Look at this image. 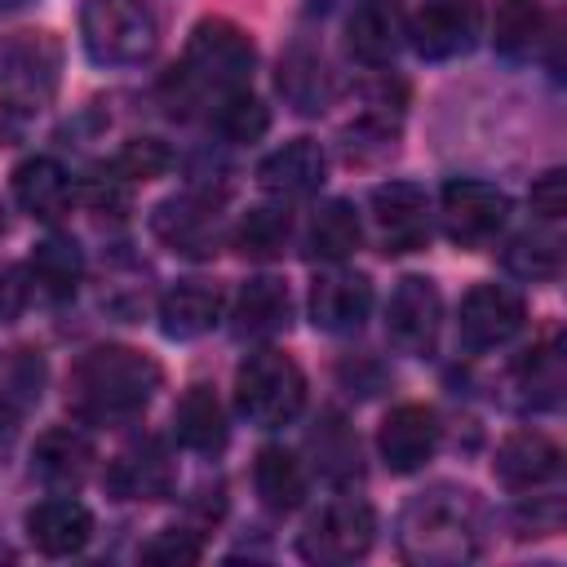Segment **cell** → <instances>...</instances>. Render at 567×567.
Returning a JSON list of instances; mask_svg holds the SVG:
<instances>
[{"instance_id": "cell-2", "label": "cell", "mask_w": 567, "mask_h": 567, "mask_svg": "<svg viewBox=\"0 0 567 567\" xmlns=\"http://www.w3.org/2000/svg\"><path fill=\"white\" fill-rule=\"evenodd\" d=\"M483 545V514L474 492L434 487L416 496L399 518V549L408 563H465Z\"/></svg>"}, {"instance_id": "cell-26", "label": "cell", "mask_w": 567, "mask_h": 567, "mask_svg": "<svg viewBox=\"0 0 567 567\" xmlns=\"http://www.w3.org/2000/svg\"><path fill=\"white\" fill-rule=\"evenodd\" d=\"M346 49H350L359 62H368V66L390 62L394 49H399V18H394V4H385V0L359 4V9L350 13V22H346Z\"/></svg>"}, {"instance_id": "cell-25", "label": "cell", "mask_w": 567, "mask_h": 567, "mask_svg": "<svg viewBox=\"0 0 567 567\" xmlns=\"http://www.w3.org/2000/svg\"><path fill=\"white\" fill-rule=\"evenodd\" d=\"M252 487H257V496H261V505L270 514H288L306 496V470H301V461L288 447H275L270 443L252 461Z\"/></svg>"}, {"instance_id": "cell-16", "label": "cell", "mask_w": 567, "mask_h": 567, "mask_svg": "<svg viewBox=\"0 0 567 567\" xmlns=\"http://www.w3.org/2000/svg\"><path fill=\"white\" fill-rule=\"evenodd\" d=\"M372 310V284L350 270H328L310 288V323L323 332H354Z\"/></svg>"}, {"instance_id": "cell-33", "label": "cell", "mask_w": 567, "mask_h": 567, "mask_svg": "<svg viewBox=\"0 0 567 567\" xmlns=\"http://www.w3.org/2000/svg\"><path fill=\"white\" fill-rule=\"evenodd\" d=\"M213 124H217L221 137H230V142H257V137L270 128V111H266L248 89H230V93H221Z\"/></svg>"}, {"instance_id": "cell-20", "label": "cell", "mask_w": 567, "mask_h": 567, "mask_svg": "<svg viewBox=\"0 0 567 567\" xmlns=\"http://www.w3.org/2000/svg\"><path fill=\"white\" fill-rule=\"evenodd\" d=\"M106 483L115 496H137V501H159L173 492V461L164 452V443L155 439H142L133 447H124L111 470H106Z\"/></svg>"}, {"instance_id": "cell-10", "label": "cell", "mask_w": 567, "mask_h": 567, "mask_svg": "<svg viewBox=\"0 0 567 567\" xmlns=\"http://www.w3.org/2000/svg\"><path fill=\"white\" fill-rule=\"evenodd\" d=\"M439 323H443V301L439 288L421 275L399 279V288L390 292L385 306V332L403 354H430L439 341Z\"/></svg>"}, {"instance_id": "cell-15", "label": "cell", "mask_w": 567, "mask_h": 567, "mask_svg": "<svg viewBox=\"0 0 567 567\" xmlns=\"http://www.w3.org/2000/svg\"><path fill=\"white\" fill-rule=\"evenodd\" d=\"M323 173H328V159H323V146L315 137H292V142H284L279 151H270L257 164L261 190L284 195V199L315 195L323 186Z\"/></svg>"}, {"instance_id": "cell-7", "label": "cell", "mask_w": 567, "mask_h": 567, "mask_svg": "<svg viewBox=\"0 0 567 567\" xmlns=\"http://www.w3.org/2000/svg\"><path fill=\"white\" fill-rule=\"evenodd\" d=\"M372 536H377V514L368 501H354V496H341L332 505H323L310 527L301 532V558L306 563H354L372 549Z\"/></svg>"}, {"instance_id": "cell-28", "label": "cell", "mask_w": 567, "mask_h": 567, "mask_svg": "<svg viewBox=\"0 0 567 567\" xmlns=\"http://www.w3.org/2000/svg\"><path fill=\"white\" fill-rule=\"evenodd\" d=\"M279 93H284L297 111H306V115L323 111L332 84H328V71H323L319 53H310V49H292V53L279 62Z\"/></svg>"}, {"instance_id": "cell-13", "label": "cell", "mask_w": 567, "mask_h": 567, "mask_svg": "<svg viewBox=\"0 0 567 567\" xmlns=\"http://www.w3.org/2000/svg\"><path fill=\"white\" fill-rule=\"evenodd\" d=\"M372 221L385 252H416L430 239L425 195L412 182H385L372 190Z\"/></svg>"}, {"instance_id": "cell-40", "label": "cell", "mask_w": 567, "mask_h": 567, "mask_svg": "<svg viewBox=\"0 0 567 567\" xmlns=\"http://www.w3.org/2000/svg\"><path fill=\"white\" fill-rule=\"evenodd\" d=\"M18 4H27V0H0V9H18Z\"/></svg>"}, {"instance_id": "cell-21", "label": "cell", "mask_w": 567, "mask_h": 567, "mask_svg": "<svg viewBox=\"0 0 567 567\" xmlns=\"http://www.w3.org/2000/svg\"><path fill=\"white\" fill-rule=\"evenodd\" d=\"M13 195L18 204L40 217V221H58L62 213H71V199H75V186H71V173L49 159V155H31L13 168Z\"/></svg>"}, {"instance_id": "cell-22", "label": "cell", "mask_w": 567, "mask_h": 567, "mask_svg": "<svg viewBox=\"0 0 567 567\" xmlns=\"http://www.w3.org/2000/svg\"><path fill=\"white\" fill-rule=\"evenodd\" d=\"M31 470L49 483V487H80L93 470V443L84 430L75 425H53L35 439L31 452Z\"/></svg>"}, {"instance_id": "cell-14", "label": "cell", "mask_w": 567, "mask_h": 567, "mask_svg": "<svg viewBox=\"0 0 567 567\" xmlns=\"http://www.w3.org/2000/svg\"><path fill=\"white\" fill-rule=\"evenodd\" d=\"M439 447V421L425 403H399L377 430V452L394 474L421 470Z\"/></svg>"}, {"instance_id": "cell-41", "label": "cell", "mask_w": 567, "mask_h": 567, "mask_svg": "<svg viewBox=\"0 0 567 567\" xmlns=\"http://www.w3.org/2000/svg\"><path fill=\"white\" fill-rule=\"evenodd\" d=\"M0 235H4V208H0Z\"/></svg>"}, {"instance_id": "cell-1", "label": "cell", "mask_w": 567, "mask_h": 567, "mask_svg": "<svg viewBox=\"0 0 567 567\" xmlns=\"http://www.w3.org/2000/svg\"><path fill=\"white\" fill-rule=\"evenodd\" d=\"M159 363L133 346H93L71 368V403L93 421L137 416L159 390Z\"/></svg>"}, {"instance_id": "cell-23", "label": "cell", "mask_w": 567, "mask_h": 567, "mask_svg": "<svg viewBox=\"0 0 567 567\" xmlns=\"http://www.w3.org/2000/svg\"><path fill=\"white\" fill-rule=\"evenodd\" d=\"M288 319H292V297H288L284 279L257 275L239 288V297H235V332L239 337H275L288 328Z\"/></svg>"}, {"instance_id": "cell-37", "label": "cell", "mask_w": 567, "mask_h": 567, "mask_svg": "<svg viewBox=\"0 0 567 567\" xmlns=\"http://www.w3.org/2000/svg\"><path fill=\"white\" fill-rule=\"evenodd\" d=\"M31 301V275L13 261H0V323H13Z\"/></svg>"}, {"instance_id": "cell-31", "label": "cell", "mask_w": 567, "mask_h": 567, "mask_svg": "<svg viewBox=\"0 0 567 567\" xmlns=\"http://www.w3.org/2000/svg\"><path fill=\"white\" fill-rule=\"evenodd\" d=\"M306 244H310V257H319V261H346L359 248V217H354V208L346 199L323 204L315 213V221H310V239Z\"/></svg>"}, {"instance_id": "cell-30", "label": "cell", "mask_w": 567, "mask_h": 567, "mask_svg": "<svg viewBox=\"0 0 567 567\" xmlns=\"http://www.w3.org/2000/svg\"><path fill=\"white\" fill-rule=\"evenodd\" d=\"M545 13L536 0H496V18H492V44L505 58H527L540 40Z\"/></svg>"}, {"instance_id": "cell-3", "label": "cell", "mask_w": 567, "mask_h": 567, "mask_svg": "<svg viewBox=\"0 0 567 567\" xmlns=\"http://www.w3.org/2000/svg\"><path fill=\"white\" fill-rule=\"evenodd\" d=\"M62 84V40L44 27H22L0 40V102L18 115H35Z\"/></svg>"}, {"instance_id": "cell-17", "label": "cell", "mask_w": 567, "mask_h": 567, "mask_svg": "<svg viewBox=\"0 0 567 567\" xmlns=\"http://www.w3.org/2000/svg\"><path fill=\"white\" fill-rule=\"evenodd\" d=\"M558 465H563V452H558V443H554L549 434H540V430H514V434L496 447V461H492L496 478H501L509 492H532V487L549 483V478L558 474Z\"/></svg>"}, {"instance_id": "cell-9", "label": "cell", "mask_w": 567, "mask_h": 567, "mask_svg": "<svg viewBox=\"0 0 567 567\" xmlns=\"http://www.w3.org/2000/svg\"><path fill=\"white\" fill-rule=\"evenodd\" d=\"M527 323V306L514 288H501V284H474L465 297H461V315H456V328H461V341L470 350H492V346H505L509 337H518V328Z\"/></svg>"}, {"instance_id": "cell-39", "label": "cell", "mask_w": 567, "mask_h": 567, "mask_svg": "<svg viewBox=\"0 0 567 567\" xmlns=\"http://www.w3.org/2000/svg\"><path fill=\"white\" fill-rule=\"evenodd\" d=\"M124 186H128L124 177H115L111 168H102V173H93V177H89L84 199H89L97 213H115V208H124V204H128V190H124Z\"/></svg>"}, {"instance_id": "cell-27", "label": "cell", "mask_w": 567, "mask_h": 567, "mask_svg": "<svg viewBox=\"0 0 567 567\" xmlns=\"http://www.w3.org/2000/svg\"><path fill=\"white\" fill-rule=\"evenodd\" d=\"M27 275H31V284H35L44 297H53V301L71 297V292L80 288V275H84L80 244L66 239V235H49V239H40L35 252H31V261H27Z\"/></svg>"}, {"instance_id": "cell-32", "label": "cell", "mask_w": 567, "mask_h": 567, "mask_svg": "<svg viewBox=\"0 0 567 567\" xmlns=\"http://www.w3.org/2000/svg\"><path fill=\"white\" fill-rule=\"evenodd\" d=\"M505 270L518 275V279H532V284L558 279V270H563V248H558V239H549V235H518V239L505 248Z\"/></svg>"}, {"instance_id": "cell-5", "label": "cell", "mask_w": 567, "mask_h": 567, "mask_svg": "<svg viewBox=\"0 0 567 567\" xmlns=\"http://www.w3.org/2000/svg\"><path fill=\"white\" fill-rule=\"evenodd\" d=\"M306 403V377L297 368L292 354L284 350H257L239 363L235 372V408L261 425V430H275V425H288Z\"/></svg>"}, {"instance_id": "cell-19", "label": "cell", "mask_w": 567, "mask_h": 567, "mask_svg": "<svg viewBox=\"0 0 567 567\" xmlns=\"http://www.w3.org/2000/svg\"><path fill=\"white\" fill-rule=\"evenodd\" d=\"M221 288L208 284V279H182L173 284L164 297H159V328L164 337H177V341H190V337H204L217 319H221Z\"/></svg>"}, {"instance_id": "cell-6", "label": "cell", "mask_w": 567, "mask_h": 567, "mask_svg": "<svg viewBox=\"0 0 567 567\" xmlns=\"http://www.w3.org/2000/svg\"><path fill=\"white\" fill-rule=\"evenodd\" d=\"M257 49L248 40V31H239L226 18H204L195 22L190 40H186V58H182V80L199 93H230V89H248Z\"/></svg>"}, {"instance_id": "cell-8", "label": "cell", "mask_w": 567, "mask_h": 567, "mask_svg": "<svg viewBox=\"0 0 567 567\" xmlns=\"http://www.w3.org/2000/svg\"><path fill=\"white\" fill-rule=\"evenodd\" d=\"M439 213H443V230L452 244L461 248H478L487 244L505 217H509V199L505 190H496L492 182H478V177H456L443 186L439 195Z\"/></svg>"}, {"instance_id": "cell-18", "label": "cell", "mask_w": 567, "mask_h": 567, "mask_svg": "<svg viewBox=\"0 0 567 567\" xmlns=\"http://www.w3.org/2000/svg\"><path fill=\"white\" fill-rule=\"evenodd\" d=\"M93 536V514L71 501V496H53V501H40L31 514H27V540L49 554V558H66L75 549H84Z\"/></svg>"}, {"instance_id": "cell-38", "label": "cell", "mask_w": 567, "mask_h": 567, "mask_svg": "<svg viewBox=\"0 0 567 567\" xmlns=\"http://www.w3.org/2000/svg\"><path fill=\"white\" fill-rule=\"evenodd\" d=\"M532 208L545 217V221H558L567 213V177L563 168H549L532 182Z\"/></svg>"}, {"instance_id": "cell-24", "label": "cell", "mask_w": 567, "mask_h": 567, "mask_svg": "<svg viewBox=\"0 0 567 567\" xmlns=\"http://www.w3.org/2000/svg\"><path fill=\"white\" fill-rule=\"evenodd\" d=\"M173 434L190 452H217L226 447V408L208 385H190L173 408Z\"/></svg>"}, {"instance_id": "cell-35", "label": "cell", "mask_w": 567, "mask_h": 567, "mask_svg": "<svg viewBox=\"0 0 567 567\" xmlns=\"http://www.w3.org/2000/svg\"><path fill=\"white\" fill-rule=\"evenodd\" d=\"M518 377H523V390L532 394V403H558V390H563V354H558V341H540L536 350H527V359H518Z\"/></svg>"}, {"instance_id": "cell-34", "label": "cell", "mask_w": 567, "mask_h": 567, "mask_svg": "<svg viewBox=\"0 0 567 567\" xmlns=\"http://www.w3.org/2000/svg\"><path fill=\"white\" fill-rule=\"evenodd\" d=\"M168 164H173L168 142H159V137H128L106 168L115 177H124V182H151V177H164Z\"/></svg>"}, {"instance_id": "cell-11", "label": "cell", "mask_w": 567, "mask_h": 567, "mask_svg": "<svg viewBox=\"0 0 567 567\" xmlns=\"http://www.w3.org/2000/svg\"><path fill=\"white\" fill-rule=\"evenodd\" d=\"M412 49L430 62L456 58L478 35V0H421L408 22Z\"/></svg>"}, {"instance_id": "cell-36", "label": "cell", "mask_w": 567, "mask_h": 567, "mask_svg": "<svg viewBox=\"0 0 567 567\" xmlns=\"http://www.w3.org/2000/svg\"><path fill=\"white\" fill-rule=\"evenodd\" d=\"M199 554H204L199 536L182 532V527H168L142 545V563H151V567H190V563H199Z\"/></svg>"}, {"instance_id": "cell-4", "label": "cell", "mask_w": 567, "mask_h": 567, "mask_svg": "<svg viewBox=\"0 0 567 567\" xmlns=\"http://www.w3.org/2000/svg\"><path fill=\"white\" fill-rule=\"evenodd\" d=\"M80 35L89 58L102 66H137L159 44L155 13L142 0H84Z\"/></svg>"}, {"instance_id": "cell-29", "label": "cell", "mask_w": 567, "mask_h": 567, "mask_svg": "<svg viewBox=\"0 0 567 567\" xmlns=\"http://www.w3.org/2000/svg\"><path fill=\"white\" fill-rule=\"evenodd\" d=\"M288 235H292L288 208L257 204V208H248V213L239 217V226H235V248H239L244 257H252V261H270V257L284 252Z\"/></svg>"}, {"instance_id": "cell-12", "label": "cell", "mask_w": 567, "mask_h": 567, "mask_svg": "<svg viewBox=\"0 0 567 567\" xmlns=\"http://www.w3.org/2000/svg\"><path fill=\"white\" fill-rule=\"evenodd\" d=\"M151 230L182 257H213L217 252V199L208 195H173L151 213Z\"/></svg>"}]
</instances>
